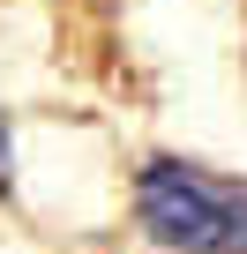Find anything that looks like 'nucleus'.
<instances>
[{"label": "nucleus", "mask_w": 247, "mask_h": 254, "mask_svg": "<svg viewBox=\"0 0 247 254\" xmlns=\"http://www.w3.org/2000/svg\"><path fill=\"white\" fill-rule=\"evenodd\" d=\"M135 232L165 254H247V180L195 157H150L128 187Z\"/></svg>", "instance_id": "obj_1"}, {"label": "nucleus", "mask_w": 247, "mask_h": 254, "mask_svg": "<svg viewBox=\"0 0 247 254\" xmlns=\"http://www.w3.org/2000/svg\"><path fill=\"white\" fill-rule=\"evenodd\" d=\"M15 187V135H8V120H0V194Z\"/></svg>", "instance_id": "obj_2"}]
</instances>
